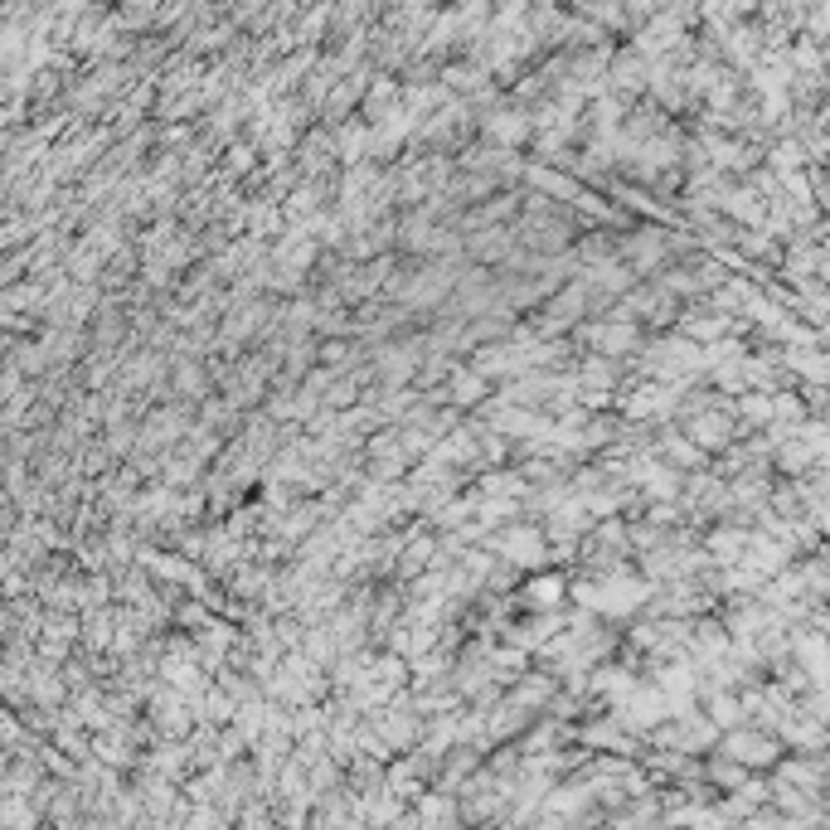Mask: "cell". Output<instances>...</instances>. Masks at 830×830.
<instances>
[{
  "label": "cell",
  "instance_id": "cell-1",
  "mask_svg": "<svg viewBox=\"0 0 830 830\" xmlns=\"http://www.w3.org/2000/svg\"><path fill=\"white\" fill-rule=\"evenodd\" d=\"M729 753H733V758H743V763H748V758H753V763H767L777 748L763 743V733H738V738L729 743Z\"/></svg>",
  "mask_w": 830,
  "mask_h": 830
}]
</instances>
